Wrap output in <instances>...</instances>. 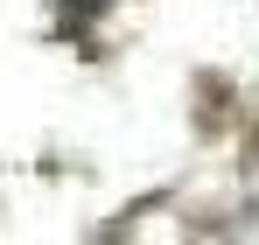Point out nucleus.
I'll use <instances>...</instances> for the list:
<instances>
[{"label": "nucleus", "mask_w": 259, "mask_h": 245, "mask_svg": "<svg viewBox=\"0 0 259 245\" xmlns=\"http://www.w3.org/2000/svg\"><path fill=\"white\" fill-rule=\"evenodd\" d=\"M70 7H112V0H70Z\"/></svg>", "instance_id": "f257e3e1"}]
</instances>
